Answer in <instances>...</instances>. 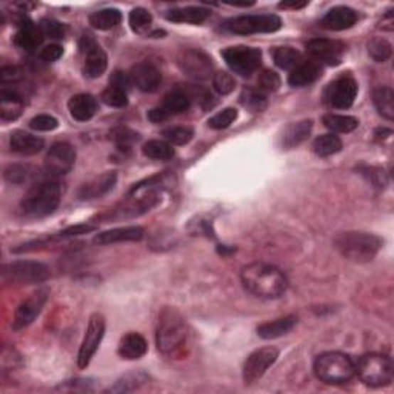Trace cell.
<instances>
[{"label": "cell", "instance_id": "35", "mask_svg": "<svg viewBox=\"0 0 394 394\" xmlns=\"http://www.w3.org/2000/svg\"><path fill=\"white\" fill-rule=\"evenodd\" d=\"M324 125L331 131V133H351L359 127V120L353 116H344V115H325Z\"/></svg>", "mask_w": 394, "mask_h": 394}, {"label": "cell", "instance_id": "51", "mask_svg": "<svg viewBox=\"0 0 394 394\" xmlns=\"http://www.w3.org/2000/svg\"><path fill=\"white\" fill-rule=\"evenodd\" d=\"M59 127V122L50 115H39L30 120V128L36 131H53Z\"/></svg>", "mask_w": 394, "mask_h": 394}, {"label": "cell", "instance_id": "29", "mask_svg": "<svg viewBox=\"0 0 394 394\" xmlns=\"http://www.w3.org/2000/svg\"><path fill=\"white\" fill-rule=\"evenodd\" d=\"M313 129V120L305 119L300 122H294V124H289L282 134V147L287 149H292L308 139L312 134Z\"/></svg>", "mask_w": 394, "mask_h": 394}, {"label": "cell", "instance_id": "33", "mask_svg": "<svg viewBox=\"0 0 394 394\" xmlns=\"http://www.w3.org/2000/svg\"><path fill=\"white\" fill-rule=\"evenodd\" d=\"M373 102L382 117L394 120V92L390 87H378L374 90Z\"/></svg>", "mask_w": 394, "mask_h": 394}, {"label": "cell", "instance_id": "9", "mask_svg": "<svg viewBox=\"0 0 394 394\" xmlns=\"http://www.w3.org/2000/svg\"><path fill=\"white\" fill-rule=\"evenodd\" d=\"M222 58L227 62L230 70L242 78H250L252 73L259 70L262 63L260 50L245 45L225 48L222 51Z\"/></svg>", "mask_w": 394, "mask_h": 394}, {"label": "cell", "instance_id": "16", "mask_svg": "<svg viewBox=\"0 0 394 394\" xmlns=\"http://www.w3.org/2000/svg\"><path fill=\"white\" fill-rule=\"evenodd\" d=\"M74 164H76V149L68 142H55L45 156L46 170L55 176L70 173Z\"/></svg>", "mask_w": 394, "mask_h": 394}, {"label": "cell", "instance_id": "20", "mask_svg": "<svg viewBox=\"0 0 394 394\" xmlns=\"http://www.w3.org/2000/svg\"><path fill=\"white\" fill-rule=\"evenodd\" d=\"M145 236V230L139 225H129V227L112 228L108 231L99 233L95 238V243L97 245H111V243H122V242H139Z\"/></svg>", "mask_w": 394, "mask_h": 394}, {"label": "cell", "instance_id": "6", "mask_svg": "<svg viewBox=\"0 0 394 394\" xmlns=\"http://www.w3.org/2000/svg\"><path fill=\"white\" fill-rule=\"evenodd\" d=\"M356 374L361 378L365 385L385 387L393 382L394 363L391 358L379 353L363 354L356 363Z\"/></svg>", "mask_w": 394, "mask_h": 394}, {"label": "cell", "instance_id": "46", "mask_svg": "<svg viewBox=\"0 0 394 394\" xmlns=\"http://www.w3.org/2000/svg\"><path fill=\"white\" fill-rule=\"evenodd\" d=\"M359 173L367 179L373 186H378V188H385L388 183V177L382 168L376 166H359Z\"/></svg>", "mask_w": 394, "mask_h": 394}, {"label": "cell", "instance_id": "11", "mask_svg": "<svg viewBox=\"0 0 394 394\" xmlns=\"http://www.w3.org/2000/svg\"><path fill=\"white\" fill-rule=\"evenodd\" d=\"M105 326H107L105 317L102 314L95 313L90 317L87 331H85V336H83V341L78 354V367L80 370L87 368L92 358H95L103 336H105Z\"/></svg>", "mask_w": 394, "mask_h": 394}, {"label": "cell", "instance_id": "44", "mask_svg": "<svg viewBox=\"0 0 394 394\" xmlns=\"http://www.w3.org/2000/svg\"><path fill=\"white\" fill-rule=\"evenodd\" d=\"M238 116L239 115H238L236 108H231V107L225 108L208 120V125L213 129H225V128H228L233 122H236Z\"/></svg>", "mask_w": 394, "mask_h": 394}, {"label": "cell", "instance_id": "47", "mask_svg": "<svg viewBox=\"0 0 394 394\" xmlns=\"http://www.w3.org/2000/svg\"><path fill=\"white\" fill-rule=\"evenodd\" d=\"M213 87H214L215 91L219 92V95L227 96L234 90V87H236V80H234V78L231 76L230 73L219 71V73L214 74Z\"/></svg>", "mask_w": 394, "mask_h": 394}, {"label": "cell", "instance_id": "17", "mask_svg": "<svg viewBox=\"0 0 394 394\" xmlns=\"http://www.w3.org/2000/svg\"><path fill=\"white\" fill-rule=\"evenodd\" d=\"M307 53L312 54L319 62H325L328 65H339L342 62V55L346 51V45L341 41L333 39H313L305 45Z\"/></svg>", "mask_w": 394, "mask_h": 394}, {"label": "cell", "instance_id": "12", "mask_svg": "<svg viewBox=\"0 0 394 394\" xmlns=\"http://www.w3.org/2000/svg\"><path fill=\"white\" fill-rule=\"evenodd\" d=\"M50 288L41 287L34 293H31L25 300H22L16 308L13 319V330H22L36 321V317L42 313L45 304L48 302Z\"/></svg>", "mask_w": 394, "mask_h": 394}, {"label": "cell", "instance_id": "27", "mask_svg": "<svg viewBox=\"0 0 394 394\" xmlns=\"http://www.w3.org/2000/svg\"><path fill=\"white\" fill-rule=\"evenodd\" d=\"M297 324V317L289 314L285 317L276 319V321L271 322H265L257 326V334L259 337L265 341H271V339H277V337H282L285 334H288L289 331L293 330Z\"/></svg>", "mask_w": 394, "mask_h": 394}, {"label": "cell", "instance_id": "23", "mask_svg": "<svg viewBox=\"0 0 394 394\" xmlns=\"http://www.w3.org/2000/svg\"><path fill=\"white\" fill-rule=\"evenodd\" d=\"M9 147H11L14 153L33 156L42 151L45 147V140L39 136H34L30 133H25V131L17 129L14 133H11V137H9Z\"/></svg>", "mask_w": 394, "mask_h": 394}, {"label": "cell", "instance_id": "48", "mask_svg": "<svg viewBox=\"0 0 394 394\" xmlns=\"http://www.w3.org/2000/svg\"><path fill=\"white\" fill-rule=\"evenodd\" d=\"M41 30L45 37H50L53 41H60L65 37V33H67V28L62 25L60 22L54 21V18H43L41 22Z\"/></svg>", "mask_w": 394, "mask_h": 394}, {"label": "cell", "instance_id": "3", "mask_svg": "<svg viewBox=\"0 0 394 394\" xmlns=\"http://www.w3.org/2000/svg\"><path fill=\"white\" fill-rule=\"evenodd\" d=\"M334 245L345 259L356 264H367L378 256L383 240L371 233L346 231L334 239Z\"/></svg>", "mask_w": 394, "mask_h": 394}, {"label": "cell", "instance_id": "43", "mask_svg": "<svg viewBox=\"0 0 394 394\" xmlns=\"http://www.w3.org/2000/svg\"><path fill=\"white\" fill-rule=\"evenodd\" d=\"M102 102L111 108H125L128 105V96L124 90L110 85L102 92Z\"/></svg>", "mask_w": 394, "mask_h": 394}, {"label": "cell", "instance_id": "21", "mask_svg": "<svg viewBox=\"0 0 394 394\" xmlns=\"http://www.w3.org/2000/svg\"><path fill=\"white\" fill-rule=\"evenodd\" d=\"M43 39L45 36L41 30V26L31 22L30 18H22V21L18 22V31L14 37V42L18 48H22L25 51H34L42 45Z\"/></svg>", "mask_w": 394, "mask_h": 394}, {"label": "cell", "instance_id": "50", "mask_svg": "<svg viewBox=\"0 0 394 394\" xmlns=\"http://www.w3.org/2000/svg\"><path fill=\"white\" fill-rule=\"evenodd\" d=\"M280 83H282V80H280L279 74L276 71H271V70H265L259 78L260 90L268 91V92L277 91L280 88Z\"/></svg>", "mask_w": 394, "mask_h": 394}, {"label": "cell", "instance_id": "7", "mask_svg": "<svg viewBox=\"0 0 394 394\" xmlns=\"http://www.w3.org/2000/svg\"><path fill=\"white\" fill-rule=\"evenodd\" d=\"M223 28L233 34L248 36L259 33H276L282 28V18L276 14H247L228 18Z\"/></svg>", "mask_w": 394, "mask_h": 394}, {"label": "cell", "instance_id": "22", "mask_svg": "<svg viewBox=\"0 0 394 394\" xmlns=\"http://www.w3.org/2000/svg\"><path fill=\"white\" fill-rule=\"evenodd\" d=\"M358 22V13L348 6H334L322 18V26L331 31L348 30Z\"/></svg>", "mask_w": 394, "mask_h": 394}, {"label": "cell", "instance_id": "56", "mask_svg": "<svg viewBox=\"0 0 394 394\" xmlns=\"http://www.w3.org/2000/svg\"><path fill=\"white\" fill-rule=\"evenodd\" d=\"M168 119H170V116H168L162 110V107H157L148 111V120H151L153 124H161V122H165Z\"/></svg>", "mask_w": 394, "mask_h": 394}, {"label": "cell", "instance_id": "24", "mask_svg": "<svg viewBox=\"0 0 394 394\" xmlns=\"http://www.w3.org/2000/svg\"><path fill=\"white\" fill-rule=\"evenodd\" d=\"M99 103L95 96L87 95V92H82V95L73 96L68 102V110L73 119L79 122H87L97 112Z\"/></svg>", "mask_w": 394, "mask_h": 394}, {"label": "cell", "instance_id": "18", "mask_svg": "<svg viewBox=\"0 0 394 394\" xmlns=\"http://www.w3.org/2000/svg\"><path fill=\"white\" fill-rule=\"evenodd\" d=\"M129 78H131V82H133V85L144 92H154L159 90V87H161L162 83L161 71H159L154 65L148 62L134 65V67L131 68Z\"/></svg>", "mask_w": 394, "mask_h": 394}, {"label": "cell", "instance_id": "4", "mask_svg": "<svg viewBox=\"0 0 394 394\" xmlns=\"http://www.w3.org/2000/svg\"><path fill=\"white\" fill-rule=\"evenodd\" d=\"M314 374L328 385H341L351 380L356 374V363L348 354L328 351L319 356L314 362Z\"/></svg>", "mask_w": 394, "mask_h": 394}, {"label": "cell", "instance_id": "1", "mask_svg": "<svg viewBox=\"0 0 394 394\" xmlns=\"http://www.w3.org/2000/svg\"><path fill=\"white\" fill-rule=\"evenodd\" d=\"M240 280L248 293L260 299H277L288 288L285 275L270 264H251L242 270Z\"/></svg>", "mask_w": 394, "mask_h": 394}, {"label": "cell", "instance_id": "14", "mask_svg": "<svg viewBox=\"0 0 394 394\" xmlns=\"http://www.w3.org/2000/svg\"><path fill=\"white\" fill-rule=\"evenodd\" d=\"M277 358L279 350L275 346H264V348L252 351L243 363V380L247 385H251L264 376L271 365H275Z\"/></svg>", "mask_w": 394, "mask_h": 394}, {"label": "cell", "instance_id": "38", "mask_svg": "<svg viewBox=\"0 0 394 394\" xmlns=\"http://www.w3.org/2000/svg\"><path fill=\"white\" fill-rule=\"evenodd\" d=\"M240 103L243 108L251 112H260L267 108V96L255 88H243L240 95Z\"/></svg>", "mask_w": 394, "mask_h": 394}, {"label": "cell", "instance_id": "10", "mask_svg": "<svg viewBox=\"0 0 394 394\" xmlns=\"http://www.w3.org/2000/svg\"><path fill=\"white\" fill-rule=\"evenodd\" d=\"M79 48L82 54V73L83 76L90 79H97L108 67L107 53L97 43L95 37L90 34H83L80 37Z\"/></svg>", "mask_w": 394, "mask_h": 394}, {"label": "cell", "instance_id": "58", "mask_svg": "<svg viewBox=\"0 0 394 394\" xmlns=\"http://www.w3.org/2000/svg\"><path fill=\"white\" fill-rule=\"evenodd\" d=\"M391 134H393V131H391L390 128H379V129H376V133H374V136H376L378 140H380V139H387V137L391 136Z\"/></svg>", "mask_w": 394, "mask_h": 394}, {"label": "cell", "instance_id": "54", "mask_svg": "<svg viewBox=\"0 0 394 394\" xmlns=\"http://www.w3.org/2000/svg\"><path fill=\"white\" fill-rule=\"evenodd\" d=\"M63 54V48L60 45H48L45 46V48L41 51V59L43 62H55L62 58Z\"/></svg>", "mask_w": 394, "mask_h": 394}, {"label": "cell", "instance_id": "57", "mask_svg": "<svg viewBox=\"0 0 394 394\" xmlns=\"http://www.w3.org/2000/svg\"><path fill=\"white\" fill-rule=\"evenodd\" d=\"M308 5V2H282L279 4L280 9H302Z\"/></svg>", "mask_w": 394, "mask_h": 394}, {"label": "cell", "instance_id": "32", "mask_svg": "<svg viewBox=\"0 0 394 394\" xmlns=\"http://www.w3.org/2000/svg\"><path fill=\"white\" fill-rule=\"evenodd\" d=\"M5 181L14 185H22L31 182L34 177L39 176V171L36 170L31 165H25V164H13L8 165L4 171Z\"/></svg>", "mask_w": 394, "mask_h": 394}, {"label": "cell", "instance_id": "55", "mask_svg": "<svg viewBox=\"0 0 394 394\" xmlns=\"http://www.w3.org/2000/svg\"><path fill=\"white\" fill-rule=\"evenodd\" d=\"M18 79H21V71H18L17 67H4L2 71H0V80L4 83L16 82Z\"/></svg>", "mask_w": 394, "mask_h": 394}, {"label": "cell", "instance_id": "37", "mask_svg": "<svg viewBox=\"0 0 394 394\" xmlns=\"http://www.w3.org/2000/svg\"><path fill=\"white\" fill-rule=\"evenodd\" d=\"M341 149H342V140L339 139V136H336L333 133L319 136L313 142V151L321 157L337 154Z\"/></svg>", "mask_w": 394, "mask_h": 394}, {"label": "cell", "instance_id": "19", "mask_svg": "<svg viewBox=\"0 0 394 394\" xmlns=\"http://www.w3.org/2000/svg\"><path fill=\"white\" fill-rule=\"evenodd\" d=\"M116 182H117V174L115 171L103 173L80 186L79 199L80 201L99 199V197L105 196L108 191H111L112 186L116 185Z\"/></svg>", "mask_w": 394, "mask_h": 394}, {"label": "cell", "instance_id": "28", "mask_svg": "<svg viewBox=\"0 0 394 394\" xmlns=\"http://www.w3.org/2000/svg\"><path fill=\"white\" fill-rule=\"evenodd\" d=\"M148 350V344L145 337L139 333H128L122 337L119 345V354L122 359L136 361L145 356Z\"/></svg>", "mask_w": 394, "mask_h": 394}, {"label": "cell", "instance_id": "45", "mask_svg": "<svg viewBox=\"0 0 394 394\" xmlns=\"http://www.w3.org/2000/svg\"><path fill=\"white\" fill-rule=\"evenodd\" d=\"M110 137L115 140L119 148H129L131 145H133L134 142H137V140L140 139V136L137 133H134L133 129L124 128V127H119V128L112 129L110 133Z\"/></svg>", "mask_w": 394, "mask_h": 394}, {"label": "cell", "instance_id": "8", "mask_svg": "<svg viewBox=\"0 0 394 394\" xmlns=\"http://www.w3.org/2000/svg\"><path fill=\"white\" fill-rule=\"evenodd\" d=\"M2 277L14 285L42 284L50 277V268L37 260H16L4 267Z\"/></svg>", "mask_w": 394, "mask_h": 394}, {"label": "cell", "instance_id": "2", "mask_svg": "<svg viewBox=\"0 0 394 394\" xmlns=\"http://www.w3.org/2000/svg\"><path fill=\"white\" fill-rule=\"evenodd\" d=\"M60 201V183L58 181H41L25 193L21 201V210L28 218H45L58 210Z\"/></svg>", "mask_w": 394, "mask_h": 394}, {"label": "cell", "instance_id": "36", "mask_svg": "<svg viewBox=\"0 0 394 394\" xmlns=\"http://www.w3.org/2000/svg\"><path fill=\"white\" fill-rule=\"evenodd\" d=\"M142 153L153 159V161H170V159L174 157L176 151L171 144H168L166 140H148V142L144 145Z\"/></svg>", "mask_w": 394, "mask_h": 394}, {"label": "cell", "instance_id": "42", "mask_svg": "<svg viewBox=\"0 0 394 394\" xmlns=\"http://www.w3.org/2000/svg\"><path fill=\"white\" fill-rule=\"evenodd\" d=\"M162 136L168 144L185 145L193 139L194 131L191 127H170L162 131Z\"/></svg>", "mask_w": 394, "mask_h": 394}, {"label": "cell", "instance_id": "34", "mask_svg": "<svg viewBox=\"0 0 394 394\" xmlns=\"http://www.w3.org/2000/svg\"><path fill=\"white\" fill-rule=\"evenodd\" d=\"M162 110L166 112L168 116H174V115H182V112L188 111L191 107V99L186 92L182 91H173L170 95H166L164 102H162Z\"/></svg>", "mask_w": 394, "mask_h": 394}, {"label": "cell", "instance_id": "26", "mask_svg": "<svg viewBox=\"0 0 394 394\" xmlns=\"http://www.w3.org/2000/svg\"><path fill=\"white\" fill-rule=\"evenodd\" d=\"M210 9L203 6H185V8H174L165 13V18L174 23H193L199 25L210 17Z\"/></svg>", "mask_w": 394, "mask_h": 394}, {"label": "cell", "instance_id": "41", "mask_svg": "<svg viewBox=\"0 0 394 394\" xmlns=\"http://www.w3.org/2000/svg\"><path fill=\"white\" fill-rule=\"evenodd\" d=\"M153 23V16L145 8H134L129 13V26L137 34H144Z\"/></svg>", "mask_w": 394, "mask_h": 394}, {"label": "cell", "instance_id": "40", "mask_svg": "<svg viewBox=\"0 0 394 394\" xmlns=\"http://www.w3.org/2000/svg\"><path fill=\"white\" fill-rule=\"evenodd\" d=\"M367 46H368V54L379 63L387 62L393 54L391 43L387 39H383V37H374V39L368 42Z\"/></svg>", "mask_w": 394, "mask_h": 394}, {"label": "cell", "instance_id": "31", "mask_svg": "<svg viewBox=\"0 0 394 394\" xmlns=\"http://www.w3.org/2000/svg\"><path fill=\"white\" fill-rule=\"evenodd\" d=\"M122 22V13L116 8H103L90 16V23L100 31L111 30Z\"/></svg>", "mask_w": 394, "mask_h": 394}, {"label": "cell", "instance_id": "15", "mask_svg": "<svg viewBox=\"0 0 394 394\" xmlns=\"http://www.w3.org/2000/svg\"><path fill=\"white\" fill-rule=\"evenodd\" d=\"M358 96V83L351 76H342L326 87L324 99L328 105L337 110H348Z\"/></svg>", "mask_w": 394, "mask_h": 394}, {"label": "cell", "instance_id": "52", "mask_svg": "<svg viewBox=\"0 0 394 394\" xmlns=\"http://www.w3.org/2000/svg\"><path fill=\"white\" fill-rule=\"evenodd\" d=\"M96 225L92 223H79V225H73V227H68L67 230H63L59 233L60 239H68V238H76V236H82V234H88L96 231Z\"/></svg>", "mask_w": 394, "mask_h": 394}, {"label": "cell", "instance_id": "5", "mask_svg": "<svg viewBox=\"0 0 394 394\" xmlns=\"http://www.w3.org/2000/svg\"><path fill=\"white\" fill-rule=\"evenodd\" d=\"M186 339V325L182 314L176 308L166 307L159 314L156 342L157 348L162 353H173Z\"/></svg>", "mask_w": 394, "mask_h": 394}, {"label": "cell", "instance_id": "25", "mask_svg": "<svg viewBox=\"0 0 394 394\" xmlns=\"http://www.w3.org/2000/svg\"><path fill=\"white\" fill-rule=\"evenodd\" d=\"M322 76V67L314 60L300 62L292 70L288 76V83L292 87H307Z\"/></svg>", "mask_w": 394, "mask_h": 394}, {"label": "cell", "instance_id": "13", "mask_svg": "<svg viewBox=\"0 0 394 394\" xmlns=\"http://www.w3.org/2000/svg\"><path fill=\"white\" fill-rule=\"evenodd\" d=\"M177 67L194 80H206L213 73V60L201 50H183L177 55Z\"/></svg>", "mask_w": 394, "mask_h": 394}, {"label": "cell", "instance_id": "30", "mask_svg": "<svg viewBox=\"0 0 394 394\" xmlns=\"http://www.w3.org/2000/svg\"><path fill=\"white\" fill-rule=\"evenodd\" d=\"M23 111V99L11 90L0 91V117L4 122L16 120Z\"/></svg>", "mask_w": 394, "mask_h": 394}, {"label": "cell", "instance_id": "53", "mask_svg": "<svg viewBox=\"0 0 394 394\" xmlns=\"http://www.w3.org/2000/svg\"><path fill=\"white\" fill-rule=\"evenodd\" d=\"M110 85L128 92L131 90V87H133V82H131L129 74H125L122 71H115L110 78Z\"/></svg>", "mask_w": 394, "mask_h": 394}, {"label": "cell", "instance_id": "39", "mask_svg": "<svg viewBox=\"0 0 394 394\" xmlns=\"http://www.w3.org/2000/svg\"><path fill=\"white\" fill-rule=\"evenodd\" d=\"M275 63L282 70H293L300 63V53L292 46H280L273 51Z\"/></svg>", "mask_w": 394, "mask_h": 394}, {"label": "cell", "instance_id": "49", "mask_svg": "<svg viewBox=\"0 0 394 394\" xmlns=\"http://www.w3.org/2000/svg\"><path fill=\"white\" fill-rule=\"evenodd\" d=\"M147 382V376L144 373H136V374H127L125 378L117 380V383L110 391H133L136 390L140 383Z\"/></svg>", "mask_w": 394, "mask_h": 394}]
</instances>
